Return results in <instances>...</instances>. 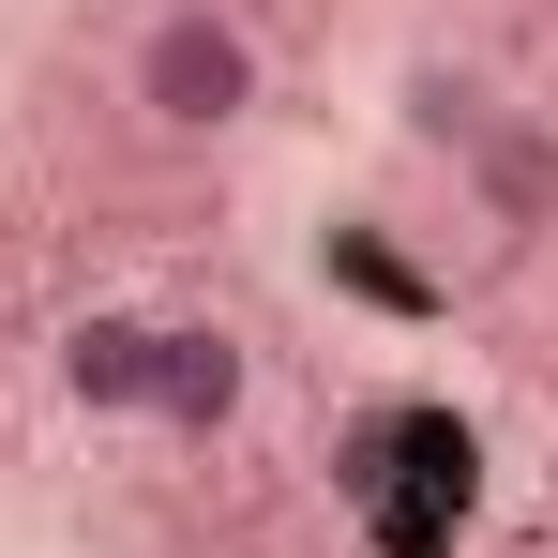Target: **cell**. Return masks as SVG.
<instances>
[{
	"mask_svg": "<svg viewBox=\"0 0 558 558\" xmlns=\"http://www.w3.org/2000/svg\"><path fill=\"white\" fill-rule=\"evenodd\" d=\"M121 92L151 136H242L257 106H272V46L227 15V0H167L151 31H136V61H121Z\"/></svg>",
	"mask_w": 558,
	"mask_h": 558,
	"instance_id": "cell-1",
	"label": "cell"
},
{
	"mask_svg": "<svg viewBox=\"0 0 558 558\" xmlns=\"http://www.w3.org/2000/svg\"><path fill=\"white\" fill-rule=\"evenodd\" d=\"M242 332H211V317H167V348H151V423L167 438H227L242 423Z\"/></svg>",
	"mask_w": 558,
	"mask_h": 558,
	"instance_id": "cell-2",
	"label": "cell"
},
{
	"mask_svg": "<svg viewBox=\"0 0 558 558\" xmlns=\"http://www.w3.org/2000/svg\"><path fill=\"white\" fill-rule=\"evenodd\" d=\"M151 348H167V317H76L61 332V392L92 408V423H151Z\"/></svg>",
	"mask_w": 558,
	"mask_h": 558,
	"instance_id": "cell-3",
	"label": "cell"
},
{
	"mask_svg": "<svg viewBox=\"0 0 558 558\" xmlns=\"http://www.w3.org/2000/svg\"><path fill=\"white\" fill-rule=\"evenodd\" d=\"M453 167H468V196H483L498 227H558V121H513V106H498Z\"/></svg>",
	"mask_w": 558,
	"mask_h": 558,
	"instance_id": "cell-4",
	"label": "cell"
}]
</instances>
